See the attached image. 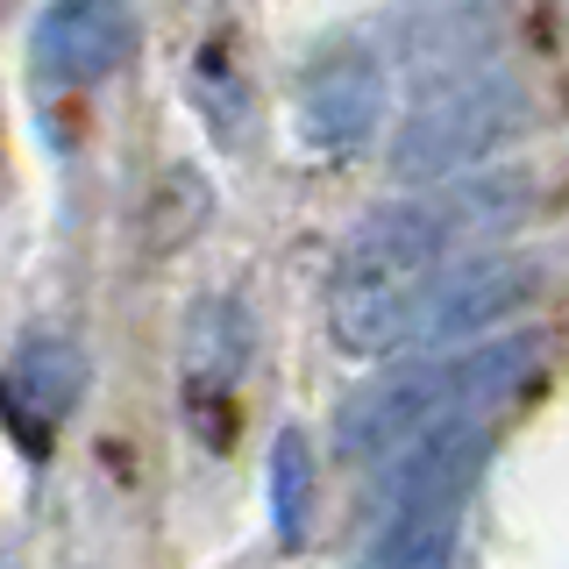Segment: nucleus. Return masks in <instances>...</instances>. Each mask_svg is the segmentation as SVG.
<instances>
[{
    "label": "nucleus",
    "instance_id": "9b49d317",
    "mask_svg": "<svg viewBox=\"0 0 569 569\" xmlns=\"http://www.w3.org/2000/svg\"><path fill=\"white\" fill-rule=\"evenodd\" d=\"M271 527L284 548H299L313 527V449L299 427H284L271 441Z\"/></svg>",
    "mask_w": 569,
    "mask_h": 569
},
{
    "label": "nucleus",
    "instance_id": "6e6552de",
    "mask_svg": "<svg viewBox=\"0 0 569 569\" xmlns=\"http://www.w3.org/2000/svg\"><path fill=\"white\" fill-rule=\"evenodd\" d=\"M385 121V71L363 50L342 58H320L307 71V93H299V136L313 150H356L370 142V129Z\"/></svg>",
    "mask_w": 569,
    "mask_h": 569
},
{
    "label": "nucleus",
    "instance_id": "0eeeda50",
    "mask_svg": "<svg viewBox=\"0 0 569 569\" xmlns=\"http://www.w3.org/2000/svg\"><path fill=\"white\" fill-rule=\"evenodd\" d=\"M79 391H86L79 342H64V335H29V342L14 349V363L0 370V413H8V427L29 441V449H43V441L71 420Z\"/></svg>",
    "mask_w": 569,
    "mask_h": 569
},
{
    "label": "nucleus",
    "instance_id": "7ed1b4c3",
    "mask_svg": "<svg viewBox=\"0 0 569 569\" xmlns=\"http://www.w3.org/2000/svg\"><path fill=\"white\" fill-rule=\"evenodd\" d=\"M527 93L512 79H449L441 93H427L391 136V178L399 186H449L470 164H485L506 136H520Z\"/></svg>",
    "mask_w": 569,
    "mask_h": 569
},
{
    "label": "nucleus",
    "instance_id": "9d476101",
    "mask_svg": "<svg viewBox=\"0 0 569 569\" xmlns=\"http://www.w3.org/2000/svg\"><path fill=\"white\" fill-rule=\"evenodd\" d=\"M462 512H399L378 527V541L363 548L356 569H449Z\"/></svg>",
    "mask_w": 569,
    "mask_h": 569
},
{
    "label": "nucleus",
    "instance_id": "f03ea898",
    "mask_svg": "<svg viewBox=\"0 0 569 569\" xmlns=\"http://www.w3.org/2000/svg\"><path fill=\"white\" fill-rule=\"evenodd\" d=\"M541 335H506V342L435 356V363H399L363 391H349L335 413V449L349 462H391L406 441H420L441 420H485L506 406L533 370H541Z\"/></svg>",
    "mask_w": 569,
    "mask_h": 569
},
{
    "label": "nucleus",
    "instance_id": "39448f33",
    "mask_svg": "<svg viewBox=\"0 0 569 569\" xmlns=\"http://www.w3.org/2000/svg\"><path fill=\"white\" fill-rule=\"evenodd\" d=\"M485 462H491V427L485 420L427 427L420 441H406V449L385 462L378 512L385 520H399V512H462V498L485 477Z\"/></svg>",
    "mask_w": 569,
    "mask_h": 569
},
{
    "label": "nucleus",
    "instance_id": "423d86ee",
    "mask_svg": "<svg viewBox=\"0 0 569 569\" xmlns=\"http://www.w3.org/2000/svg\"><path fill=\"white\" fill-rule=\"evenodd\" d=\"M29 50L50 86H100L136 58V8L129 0H50Z\"/></svg>",
    "mask_w": 569,
    "mask_h": 569
},
{
    "label": "nucleus",
    "instance_id": "1a4fd4ad",
    "mask_svg": "<svg viewBox=\"0 0 569 569\" xmlns=\"http://www.w3.org/2000/svg\"><path fill=\"white\" fill-rule=\"evenodd\" d=\"M249 363V313L236 299H200L186 328V385L192 399H221Z\"/></svg>",
    "mask_w": 569,
    "mask_h": 569
},
{
    "label": "nucleus",
    "instance_id": "f257e3e1",
    "mask_svg": "<svg viewBox=\"0 0 569 569\" xmlns=\"http://www.w3.org/2000/svg\"><path fill=\"white\" fill-rule=\"evenodd\" d=\"M527 213V178L520 171H477L427 186L420 200L378 207L349 236L342 263L328 284V335L342 356H399L406 307L441 263L462 257V242H485Z\"/></svg>",
    "mask_w": 569,
    "mask_h": 569
},
{
    "label": "nucleus",
    "instance_id": "20e7f679",
    "mask_svg": "<svg viewBox=\"0 0 569 569\" xmlns=\"http://www.w3.org/2000/svg\"><path fill=\"white\" fill-rule=\"evenodd\" d=\"M527 292H533L527 257H456L413 292L399 349H456L470 335H485L491 320H506Z\"/></svg>",
    "mask_w": 569,
    "mask_h": 569
}]
</instances>
